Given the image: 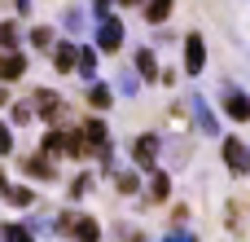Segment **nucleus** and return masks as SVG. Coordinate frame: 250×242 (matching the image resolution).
<instances>
[{"instance_id":"9d476101","label":"nucleus","mask_w":250,"mask_h":242,"mask_svg":"<svg viewBox=\"0 0 250 242\" xmlns=\"http://www.w3.org/2000/svg\"><path fill=\"white\" fill-rule=\"evenodd\" d=\"M154 159H158V137H141L136 141V163L154 172Z\"/></svg>"},{"instance_id":"f257e3e1","label":"nucleus","mask_w":250,"mask_h":242,"mask_svg":"<svg viewBox=\"0 0 250 242\" xmlns=\"http://www.w3.org/2000/svg\"><path fill=\"white\" fill-rule=\"evenodd\" d=\"M224 163H229L233 176H246L250 172V150L237 141V137H224Z\"/></svg>"},{"instance_id":"4468645a","label":"nucleus","mask_w":250,"mask_h":242,"mask_svg":"<svg viewBox=\"0 0 250 242\" xmlns=\"http://www.w3.org/2000/svg\"><path fill=\"white\" fill-rule=\"evenodd\" d=\"M167 13H171V0H145V18L149 22H167Z\"/></svg>"},{"instance_id":"412c9836","label":"nucleus","mask_w":250,"mask_h":242,"mask_svg":"<svg viewBox=\"0 0 250 242\" xmlns=\"http://www.w3.org/2000/svg\"><path fill=\"white\" fill-rule=\"evenodd\" d=\"M149 194H154V198H167V176H163V172H154V185H149Z\"/></svg>"},{"instance_id":"423d86ee","label":"nucleus","mask_w":250,"mask_h":242,"mask_svg":"<svg viewBox=\"0 0 250 242\" xmlns=\"http://www.w3.org/2000/svg\"><path fill=\"white\" fill-rule=\"evenodd\" d=\"M189 106H193V115H198L202 132H207V137H220V123H215V115H211V101H207L202 93H193V97H189Z\"/></svg>"},{"instance_id":"7ed1b4c3","label":"nucleus","mask_w":250,"mask_h":242,"mask_svg":"<svg viewBox=\"0 0 250 242\" xmlns=\"http://www.w3.org/2000/svg\"><path fill=\"white\" fill-rule=\"evenodd\" d=\"M62 229H70L75 242H97L101 238V225H97L92 216H70V220H62Z\"/></svg>"},{"instance_id":"f03ea898","label":"nucleus","mask_w":250,"mask_h":242,"mask_svg":"<svg viewBox=\"0 0 250 242\" xmlns=\"http://www.w3.org/2000/svg\"><path fill=\"white\" fill-rule=\"evenodd\" d=\"M224 115L233 119V123H250V97L242 93V88H224Z\"/></svg>"},{"instance_id":"2eb2a0df","label":"nucleus","mask_w":250,"mask_h":242,"mask_svg":"<svg viewBox=\"0 0 250 242\" xmlns=\"http://www.w3.org/2000/svg\"><path fill=\"white\" fill-rule=\"evenodd\" d=\"M0 242H35V238H31L26 225H4V229H0Z\"/></svg>"},{"instance_id":"5701e85b","label":"nucleus","mask_w":250,"mask_h":242,"mask_svg":"<svg viewBox=\"0 0 250 242\" xmlns=\"http://www.w3.org/2000/svg\"><path fill=\"white\" fill-rule=\"evenodd\" d=\"M9 150H13V137H9V128L0 123V154H9Z\"/></svg>"},{"instance_id":"b1692460","label":"nucleus","mask_w":250,"mask_h":242,"mask_svg":"<svg viewBox=\"0 0 250 242\" xmlns=\"http://www.w3.org/2000/svg\"><path fill=\"white\" fill-rule=\"evenodd\" d=\"M97 13L105 18V13H110V0H97Z\"/></svg>"},{"instance_id":"f8f14e48","label":"nucleus","mask_w":250,"mask_h":242,"mask_svg":"<svg viewBox=\"0 0 250 242\" xmlns=\"http://www.w3.org/2000/svg\"><path fill=\"white\" fill-rule=\"evenodd\" d=\"M75 71H79L83 79H92V71H97V48H79V57H75Z\"/></svg>"},{"instance_id":"dca6fc26","label":"nucleus","mask_w":250,"mask_h":242,"mask_svg":"<svg viewBox=\"0 0 250 242\" xmlns=\"http://www.w3.org/2000/svg\"><path fill=\"white\" fill-rule=\"evenodd\" d=\"M26 172H31L35 181H53V163H48V159H40V154L26 163Z\"/></svg>"},{"instance_id":"39448f33","label":"nucleus","mask_w":250,"mask_h":242,"mask_svg":"<svg viewBox=\"0 0 250 242\" xmlns=\"http://www.w3.org/2000/svg\"><path fill=\"white\" fill-rule=\"evenodd\" d=\"M119 44H123V26H119L114 18H105V22L97 26V48H105V53H119Z\"/></svg>"},{"instance_id":"1a4fd4ad","label":"nucleus","mask_w":250,"mask_h":242,"mask_svg":"<svg viewBox=\"0 0 250 242\" xmlns=\"http://www.w3.org/2000/svg\"><path fill=\"white\" fill-rule=\"evenodd\" d=\"M75 57H79V44H57V48H53V66H57L62 75L75 71Z\"/></svg>"},{"instance_id":"a211bd4d","label":"nucleus","mask_w":250,"mask_h":242,"mask_svg":"<svg viewBox=\"0 0 250 242\" xmlns=\"http://www.w3.org/2000/svg\"><path fill=\"white\" fill-rule=\"evenodd\" d=\"M57 154H62V132H48L40 145V159H57Z\"/></svg>"},{"instance_id":"6e6552de","label":"nucleus","mask_w":250,"mask_h":242,"mask_svg":"<svg viewBox=\"0 0 250 242\" xmlns=\"http://www.w3.org/2000/svg\"><path fill=\"white\" fill-rule=\"evenodd\" d=\"M31 101H35V110H40L44 119H57V115H62V97H57L53 88H40V93H35Z\"/></svg>"},{"instance_id":"6ab92c4d","label":"nucleus","mask_w":250,"mask_h":242,"mask_svg":"<svg viewBox=\"0 0 250 242\" xmlns=\"http://www.w3.org/2000/svg\"><path fill=\"white\" fill-rule=\"evenodd\" d=\"M0 48H9V53L18 48V26L13 22H0Z\"/></svg>"},{"instance_id":"aec40b11","label":"nucleus","mask_w":250,"mask_h":242,"mask_svg":"<svg viewBox=\"0 0 250 242\" xmlns=\"http://www.w3.org/2000/svg\"><path fill=\"white\" fill-rule=\"evenodd\" d=\"M31 44H35V48H53V31H48V26H35V31H31Z\"/></svg>"},{"instance_id":"9b49d317","label":"nucleus","mask_w":250,"mask_h":242,"mask_svg":"<svg viewBox=\"0 0 250 242\" xmlns=\"http://www.w3.org/2000/svg\"><path fill=\"white\" fill-rule=\"evenodd\" d=\"M0 194L9 198V203H18V207H31L35 198H31V190H22V185H9V181H0Z\"/></svg>"},{"instance_id":"a878e982","label":"nucleus","mask_w":250,"mask_h":242,"mask_svg":"<svg viewBox=\"0 0 250 242\" xmlns=\"http://www.w3.org/2000/svg\"><path fill=\"white\" fill-rule=\"evenodd\" d=\"M18 9H22V13H26V9H31V0H18Z\"/></svg>"},{"instance_id":"ddd939ff","label":"nucleus","mask_w":250,"mask_h":242,"mask_svg":"<svg viewBox=\"0 0 250 242\" xmlns=\"http://www.w3.org/2000/svg\"><path fill=\"white\" fill-rule=\"evenodd\" d=\"M136 71H141L145 79H154V75H158V62H154V53H149V48H136Z\"/></svg>"},{"instance_id":"f3484780","label":"nucleus","mask_w":250,"mask_h":242,"mask_svg":"<svg viewBox=\"0 0 250 242\" xmlns=\"http://www.w3.org/2000/svg\"><path fill=\"white\" fill-rule=\"evenodd\" d=\"M88 101H92L97 110H105V106H114V97H110V88H105V84H92V93H88Z\"/></svg>"},{"instance_id":"393cba45","label":"nucleus","mask_w":250,"mask_h":242,"mask_svg":"<svg viewBox=\"0 0 250 242\" xmlns=\"http://www.w3.org/2000/svg\"><path fill=\"white\" fill-rule=\"evenodd\" d=\"M167 242H193V238H189V234H176V238H167Z\"/></svg>"},{"instance_id":"0eeeda50","label":"nucleus","mask_w":250,"mask_h":242,"mask_svg":"<svg viewBox=\"0 0 250 242\" xmlns=\"http://www.w3.org/2000/svg\"><path fill=\"white\" fill-rule=\"evenodd\" d=\"M22 75H26V57L22 53H0V84L22 79Z\"/></svg>"},{"instance_id":"bb28decb","label":"nucleus","mask_w":250,"mask_h":242,"mask_svg":"<svg viewBox=\"0 0 250 242\" xmlns=\"http://www.w3.org/2000/svg\"><path fill=\"white\" fill-rule=\"evenodd\" d=\"M0 106H4V88H0Z\"/></svg>"},{"instance_id":"4be33fe9","label":"nucleus","mask_w":250,"mask_h":242,"mask_svg":"<svg viewBox=\"0 0 250 242\" xmlns=\"http://www.w3.org/2000/svg\"><path fill=\"white\" fill-rule=\"evenodd\" d=\"M119 190H123V194H132V190H136V176H132V172H123V176H119Z\"/></svg>"},{"instance_id":"20e7f679","label":"nucleus","mask_w":250,"mask_h":242,"mask_svg":"<svg viewBox=\"0 0 250 242\" xmlns=\"http://www.w3.org/2000/svg\"><path fill=\"white\" fill-rule=\"evenodd\" d=\"M202 66H207V44H202V35H185V71L198 75Z\"/></svg>"}]
</instances>
